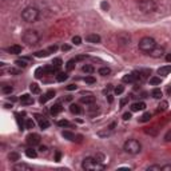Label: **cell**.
<instances>
[{
    "label": "cell",
    "instance_id": "1",
    "mask_svg": "<svg viewBox=\"0 0 171 171\" xmlns=\"http://www.w3.org/2000/svg\"><path fill=\"white\" fill-rule=\"evenodd\" d=\"M82 168L87 170V171H94V170H104V166L100 164V162L96 158L92 157H87L83 159L82 162Z\"/></svg>",
    "mask_w": 171,
    "mask_h": 171
},
{
    "label": "cell",
    "instance_id": "2",
    "mask_svg": "<svg viewBox=\"0 0 171 171\" xmlns=\"http://www.w3.org/2000/svg\"><path fill=\"white\" fill-rule=\"evenodd\" d=\"M22 19L27 23H34L39 19V9L36 7H26L22 11Z\"/></svg>",
    "mask_w": 171,
    "mask_h": 171
},
{
    "label": "cell",
    "instance_id": "3",
    "mask_svg": "<svg viewBox=\"0 0 171 171\" xmlns=\"http://www.w3.org/2000/svg\"><path fill=\"white\" fill-rule=\"evenodd\" d=\"M123 150L130 155H137L140 153V150H142V144H140L137 139H128L124 142Z\"/></svg>",
    "mask_w": 171,
    "mask_h": 171
},
{
    "label": "cell",
    "instance_id": "4",
    "mask_svg": "<svg viewBox=\"0 0 171 171\" xmlns=\"http://www.w3.org/2000/svg\"><path fill=\"white\" fill-rule=\"evenodd\" d=\"M22 40L26 44H28V46H35V44L39 43L40 35L38 34V31H35V29H27V31L23 32Z\"/></svg>",
    "mask_w": 171,
    "mask_h": 171
},
{
    "label": "cell",
    "instance_id": "5",
    "mask_svg": "<svg viewBox=\"0 0 171 171\" xmlns=\"http://www.w3.org/2000/svg\"><path fill=\"white\" fill-rule=\"evenodd\" d=\"M138 7L143 13H153L157 11V3L154 0H139Z\"/></svg>",
    "mask_w": 171,
    "mask_h": 171
},
{
    "label": "cell",
    "instance_id": "6",
    "mask_svg": "<svg viewBox=\"0 0 171 171\" xmlns=\"http://www.w3.org/2000/svg\"><path fill=\"white\" fill-rule=\"evenodd\" d=\"M157 46V43H155V40L153 39V38H150V36H144V38H142L140 39V42H139V49L142 52H150L151 49Z\"/></svg>",
    "mask_w": 171,
    "mask_h": 171
},
{
    "label": "cell",
    "instance_id": "7",
    "mask_svg": "<svg viewBox=\"0 0 171 171\" xmlns=\"http://www.w3.org/2000/svg\"><path fill=\"white\" fill-rule=\"evenodd\" d=\"M40 135L39 134H29L27 137V143L31 146V147H35V146L40 144Z\"/></svg>",
    "mask_w": 171,
    "mask_h": 171
},
{
    "label": "cell",
    "instance_id": "8",
    "mask_svg": "<svg viewBox=\"0 0 171 171\" xmlns=\"http://www.w3.org/2000/svg\"><path fill=\"white\" fill-rule=\"evenodd\" d=\"M163 54H164V48L163 47H160V46H155L151 51L148 52L150 56H153V58H160V56H163Z\"/></svg>",
    "mask_w": 171,
    "mask_h": 171
},
{
    "label": "cell",
    "instance_id": "9",
    "mask_svg": "<svg viewBox=\"0 0 171 171\" xmlns=\"http://www.w3.org/2000/svg\"><path fill=\"white\" fill-rule=\"evenodd\" d=\"M123 82L124 83H137L138 82V72H131V74H127L123 76Z\"/></svg>",
    "mask_w": 171,
    "mask_h": 171
},
{
    "label": "cell",
    "instance_id": "10",
    "mask_svg": "<svg viewBox=\"0 0 171 171\" xmlns=\"http://www.w3.org/2000/svg\"><path fill=\"white\" fill-rule=\"evenodd\" d=\"M35 117H36L38 122H39V126H40V128H42V130H47L49 127V122L44 117H42V115H39V114H36Z\"/></svg>",
    "mask_w": 171,
    "mask_h": 171
},
{
    "label": "cell",
    "instance_id": "11",
    "mask_svg": "<svg viewBox=\"0 0 171 171\" xmlns=\"http://www.w3.org/2000/svg\"><path fill=\"white\" fill-rule=\"evenodd\" d=\"M19 102L22 103L23 106H29V104L34 103V98H32L29 94H24V95H22V96H20Z\"/></svg>",
    "mask_w": 171,
    "mask_h": 171
},
{
    "label": "cell",
    "instance_id": "12",
    "mask_svg": "<svg viewBox=\"0 0 171 171\" xmlns=\"http://www.w3.org/2000/svg\"><path fill=\"white\" fill-rule=\"evenodd\" d=\"M80 103H83V104H92V103H95V96H94L92 94L84 95V96L80 98Z\"/></svg>",
    "mask_w": 171,
    "mask_h": 171
},
{
    "label": "cell",
    "instance_id": "13",
    "mask_svg": "<svg viewBox=\"0 0 171 171\" xmlns=\"http://www.w3.org/2000/svg\"><path fill=\"white\" fill-rule=\"evenodd\" d=\"M55 96V91H54V90H49V91L48 92H46V94H44L43 95V96L42 98H40L39 99V102L40 103H42V104H44V103H46L47 102V100H49V99H52Z\"/></svg>",
    "mask_w": 171,
    "mask_h": 171
},
{
    "label": "cell",
    "instance_id": "14",
    "mask_svg": "<svg viewBox=\"0 0 171 171\" xmlns=\"http://www.w3.org/2000/svg\"><path fill=\"white\" fill-rule=\"evenodd\" d=\"M86 40L90 42V43L98 44V43H100V36H99V35H96V34H88L87 36H86Z\"/></svg>",
    "mask_w": 171,
    "mask_h": 171
},
{
    "label": "cell",
    "instance_id": "15",
    "mask_svg": "<svg viewBox=\"0 0 171 171\" xmlns=\"http://www.w3.org/2000/svg\"><path fill=\"white\" fill-rule=\"evenodd\" d=\"M7 51H8L9 54H12V55H19V54H22L23 48H22V46H19V44H15V46L8 47Z\"/></svg>",
    "mask_w": 171,
    "mask_h": 171
},
{
    "label": "cell",
    "instance_id": "16",
    "mask_svg": "<svg viewBox=\"0 0 171 171\" xmlns=\"http://www.w3.org/2000/svg\"><path fill=\"white\" fill-rule=\"evenodd\" d=\"M13 170L15 171H32V167L26 163H20V164H15Z\"/></svg>",
    "mask_w": 171,
    "mask_h": 171
},
{
    "label": "cell",
    "instance_id": "17",
    "mask_svg": "<svg viewBox=\"0 0 171 171\" xmlns=\"http://www.w3.org/2000/svg\"><path fill=\"white\" fill-rule=\"evenodd\" d=\"M146 108V104L143 102H137V103H132L131 104V111L135 112V111H142V110Z\"/></svg>",
    "mask_w": 171,
    "mask_h": 171
},
{
    "label": "cell",
    "instance_id": "18",
    "mask_svg": "<svg viewBox=\"0 0 171 171\" xmlns=\"http://www.w3.org/2000/svg\"><path fill=\"white\" fill-rule=\"evenodd\" d=\"M70 111H71L72 114H75V115H79V114H82V112H83V108L80 107L79 104L72 103L71 106H70Z\"/></svg>",
    "mask_w": 171,
    "mask_h": 171
},
{
    "label": "cell",
    "instance_id": "19",
    "mask_svg": "<svg viewBox=\"0 0 171 171\" xmlns=\"http://www.w3.org/2000/svg\"><path fill=\"white\" fill-rule=\"evenodd\" d=\"M171 74V66H163L158 68V75H162V76H167Z\"/></svg>",
    "mask_w": 171,
    "mask_h": 171
},
{
    "label": "cell",
    "instance_id": "20",
    "mask_svg": "<svg viewBox=\"0 0 171 171\" xmlns=\"http://www.w3.org/2000/svg\"><path fill=\"white\" fill-rule=\"evenodd\" d=\"M44 75H47L46 67H39V68H36V71H35V76H36L38 79H42Z\"/></svg>",
    "mask_w": 171,
    "mask_h": 171
},
{
    "label": "cell",
    "instance_id": "21",
    "mask_svg": "<svg viewBox=\"0 0 171 171\" xmlns=\"http://www.w3.org/2000/svg\"><path fill=\"white\" fill-rule=\"evenodd\" d=\"M63 111V107H62V104L58 103V104H54L52 107H51V114L52 115H58Z\"/></svg>",
    "mask_w": 171,
    "mask_h": 171
},
{
    "label": "cell",
    "instance_id": "22",
    "mask_svg": "<svg viewBox=\"0 0 171 171\" xmlns=\"http://www.w3.org/2000/svg\"><path fill=\"white\" fill-rule=\"evenodd\" d=\"M15 64H16L18 67H22V68H26L28 66V59H16L15 60Z\"/></svg>",
    "mask_w": 171,
    "mask_h": 171
},
{
    "label": "cell",
    "instance_id": "23",
    "mask_svg": "<svg viewBox=\"0 0 171 171\" xmlns=\"http://www.w3.org/2000/svg\"><path fill=\"white\" fill-rule=\"evenodd\" d=\"M151 118H153V114H151V112H146V114H143L138 120H139V123H146V122H148V120L151 119Z\"/></svg>",
    "mask_w": 171,
    "mask_h": 171
},
{
    "label": "cell",
    "instance_id": "24",
    "mask_svg": "<svg viewBox=\"0 0 171 171\" xmlns=\"http://www.w3.org/2000/svg\"><path fill=\"white\" fill-rule=\"evenodd\" d=\"M62 135H63V138H66V139H68V140H71V142H75V138H76V135L72 134L71 131H63Z\"/></svg>",
    "mask_w": 171,
    "mask_h": 171
},
{
    "label": "cell",
    "instance_id": "25",
    "mask_svg": "<svg viewBox=\"0 0 171 171\" xmlns=\"http://www.w3.org/2000/svg\"><path fill=\"white\" fill-rule=\"evenodd\" d=\"M68 79V74L67 72H58L56 74V80L58 82H64V80H67Z\"/></svg>",
    "mask_w": 171,
    "mask_h": 171
},
{
    "label": "cell",
    "instance_id": "26",
    "mask_svg": "<svg viewBox=\"0 0 171 171\" xmlns=\"http://www.w3.org/2000/svg\"><path fill=\"white\" fill-rule=\"evenodd\" d=\"M26 155L28 158H36L38 157V151H36V150H34V147L27 148L26 150Z\"/></svg>",
    "mask_w": 171,
    "mask_h": 171
},
{
    "label": "cell",
    "instance_id": "27",
    "mask_svg": "<svg viewBox=\"0 0 171 171\" xmlns=\"http://www.w3.org/2000/svg\"><path fill=\"white\" fill-rule=\"evenodd\" d=\"M162 91H160V88H154L153 91H151V96L154 98V99H160L162 98Z\"/></svg>",
    "mask_w": 171,
    "mask_h": 171
},
{
    "label": "cell",
    "instance_id": "28",
    "mask_svg": "<svg viewBox=\"0 0 171 171\" xmlns=\"http://www.w3.org/2000/svg\"><path fill=\"white\" fill-rule=\"evenodd\" d=\"M12 91H13V87H12V86H9V84H4L3 87H2V92L6 94V95L11 94Z\"/></svg>",
    "mask_w": 171,
    "mask_h": 171
},
{
    "label": "cell",
    "instance_id": "29",
    "mask_svg": "<svg viewBox=\"0 0 171 171\" xmlns=\"http://www.w3.org/2000/svg\"><path fill=\"white\" fill-rule=\"evenodd\" d=\"M75 63H76V60L75 59H71V60H68L67 64H66V68H67V71H72V70H75Z\"/></svg>",
    "mask_w": 171,
    "mask_h": 171
},
{
    "label": "cell",
    "instance_id": "30",
    "mask_svg": "<svg viewBox=\"0 0 171 171\" xmlns=\"http://www.w3.org/2000/svg\"><path fill=\"white\" fill-rule=\"evenodd\" d=\"M82 71L86 72V74H92L95 71V68L92 66H90V64H84V66L82 67Z\"/></svg>",
    "mask_w": 171,
    "mask_h": 171
},
{
    "label": "cell",
    "instance_id": "31",
    "mask_svg": "<svg viewBox=\"0 0 171 171\" xmlns=\"http://www.w3.org/2000/svg\"><path fill=\"white\" fill-rule=\"evenodd\" d=\"M167 106H168V103L166 102V100L160 102L159 106H158V112H163V111H166V110H167Z\"/></svg>",
    "mask_w": 171,
    "mask_h": 171
},
{
    "label": "cell",
    "instance_id": "32",
    "mask_svg": "<svg viewBox=\"0 0 171 171\" xmlns=\"http://www.w3.org/2000/svg\"><path fill=\"white\" fill-rule=\"evenodd\" d=\"M24 127L28 128V130H32V128L35 127V122H34L32 119L27 118V119H26V123H24Z\"/></svg>",
    "mask_w": 171,
    "mask_h": 171
},
{
    "label": "cell",
    "instance_id": "33",
    "mask_svg": "<svg viewBox=\"0 0 171 171\" xmlns=\"http://www.w3.org/2000/svg\"><path fill=\"white\" fill-rule=\"evenodd\" d=\"M49 55V51L48 49H43V51H38V52H35V56L36 58H46Z\"/></svg>",
    "mask_w": 171,
    "mask_h": 171
},
{
    "label": "cell",
    "instance_id": "34",
    "mask_svg": "<svg viewBox=\"0 0 171 171\" xmlns=\"http://www.w3.org/2000/svg\"><path fill=\"white\" fill-rule=\"evenodd\" d=\"M111 74V70H110L108 67H102L99 68V75H102V76H107V75Z\"/></svg>",
    "mask_w": 171,
    "mask_h": 171
},
{
    "label": "cell",
    "instance_id": "35",
    "mask_svg": "<svg viewBox=\"0 0 171 171\" xmlns=\"http://www.w3.org/2000/svg\"><path fill=\"white\" fill-rule=\"evenodd\" d=\"M29 90H31L32 94H39L40 92V87H39V84H36V83H31V86H29Z\"/></svg>",
    "mask_w": 171,
    "mask_h": 171
},
{
    "label": "cell",
    "instance_id": "36",
    "mask_svg": "<svg viewBox=\"0 0 171 171\" xmlns=\"http://www.w3.org/2000/svg\"><path fill=\"white\" fill-rule=\"evenodd\" d=\"M160 83H162V79L160 78H157V76L150 78V84L151 86H157V84H160Z\"/></svg>",
    "mask_w": 171,
    "mask_h": 171
},
{
    "label": "cell",
    "instance_id": "37",
    "mask_svg": "<svg viewBox=\"0 0 171 171\" xmlns=\"http://www.w3.org/2000/svg\"><path fill=\"white\" fill-rule=\"evenodd\" d=\"M19 158H20V155L18 153H11L8 155V159L11 160V162H16V160H19Z\"/></svg>",
    "mask_w": 171,
    "mask_h": 171
},
{
    "label": "cell",
    "instance_id": "38",
    "mask_svg": "<svg viewBox=\"0 0 171 171\" xmlns=\"http://www.w3.org/2000/svg\"><path fill=\"white\" fill-rule=\"evenodd\" d=\"M87 110H88V112H92L91 115H94V114L99 112V108H98V106H95L94 103H92V104H90V107H88Z\"/></svg>",
    "mask_w": 171,
    "mask_h": 171
},
{
    "label": "cell",
    "instance_id": "39",
    "mask_svg": "<svg viewBox=\"0 0 171 171\" xmlns=\"http://www.w3.org/2000/svg\"><path fill=\"white\" fill-rule=\"evenodd\" d=\"M84 82L87 84H94V83H96V79H95L94 76H91V75H88V76L84 78Z\"/></svg>",
    "mask_w": 171,
    "mask_h": 171
},
{
    "label": "cell",
    "instance_id": "40",
    "mask_svg": "<svg viewBox=\"0 0 171 171\" xmlns=\"http://www.w3.org/2000/svg\"><path fill=\"white\" fill-rule=\"evenodd\" d=\"M62 64H63V62H62V59L60 58H55L54 60H52V66H55V67H62Z\"/></svg>",
    "mask_w": 171,
    "mask_h": 171
},
{
    "label": "cell",
    "instance_id": "41",
    "mask_svg": "<svg viewBox=\"0 0 171 171\" xmlns=\"http://www.w3.org/2000/svg\"><path fill=\"white\" fill-rule=\"evenodd\" d=\"M58 126H60V127H71V123L68 120H59Z\"/></svg>",
    "mask_w": 171,
    "mask_h": 171
},
{
    "label": "cell",
    "instance_id": "42",
    "mask_svg": "<svg viewBox=\"0 0 171 171\" xmlns=\"http://www.w3.org/2000/svg\"><path fill=\"white\" fill-rule=\"evenodd\" d=\"M114 91H115V94H117V95H120V94H123L124 87H123V86H118V87H115Z\"/></svg>",
    "mask_w": 171,
    "mask_h": 171
},
{
    "label": "cell",
    "instance_id": "43",
    "mask_svg": "<svg viewBox=\"0 0 171 171\" xmlns=\"http://www.w3.org/2000/svg\"><path fill=\"white\" fill-rule=\"evenodd\" d=\"M72 43L75 44V46H79V44H82V39H80V36H74Z\"/></svg>",
    "mask_w": 171,
    "mask_h": 171
},
{
    "label": "cell",
    "instance_id": "44",
    "mask_svg": "<svg viewBox=\"0 0 171 171\" xmlns=\"http://www.w3.org/2000/svg\"><path fill=\"white\" fill-rule=\"evenodd\" d=\"M147 170H155V171H160L162 170V166H158V164H153V166H148Z\"/></svg>",
    "mask_w": 171,
    "mask_h": 171
},
{
    "label": "cell",
    "instance_id": "45",
    "mask_svg": "<svg viewBox=\"0 0 171 171\" xmlns=\"http://www.w3.org/2000/svg\"><path fill=\"white\" fill-rule=\"evenodd\" d=\"M128 103V96H126V98H123V99H120V107H124L126 104Z\"/></svg>",
    "mask_w": 171,
    "mask_h": 171
},
{
    "label": "cell",
    "instance_id": "46",
    "mask_svg": "<svg viewBox=\"0 0 171 171\" xmlns=\"http://www.w3.org/2000/svg\"><path fill=\"white\" fill-rule=\"evenodd\" d=\"M164 140H166V142H171V130L164 135Z\"/></svg>",
    "mask_w": 171,
    "mask_h": 171
},
{
    "label": "cell",
    "instance_id": "47",
    "mask_svg": "<svg viewBox=\"0 0 171 171\" xmlns=\"http://www.w3.org/2000/svg\"><path fill=\"white\" fill-rule=\"evenodd\" d=\"M123 119L124 120H130V119H131V112H124L123 114Z\"/></svg>",
    "mask_w": 171,
    "mask_h": 171
},
{
    "label": "cell",
    "instance_id": "48",
    "mask_svg": "<svg viewBox=\"0 0 171 171\" xmlns=\"http://www.w3.org/2000/svg\"><path fill=\"white\" fill-rule=\"evenodd\" d=\"M67 90H68V91H74V90H76V84H68Z\"/></svg>",
    "mask_w": 171,
    "mask_h": 171
},
{
    "label": "cell",
    "instance_id": "49",
    "mask_svg": "<svg viewBox=\"0 0 171 171\" xmlns=\"http://www.w3.org/2000/svg\"><path fill=\"white\" fill-rule=\"evenodd\" d=\"M8 72H9V74H15V75L20 74V71H19V70H15V68H9V70H8Z\"/></svg>",
    "mask_w": 171,
    "mask_h": 171
},
{
    "label": "cell",
    "instance_id": "50",
    "mask_svg": "<svg viewBox=\"0 0 171 171\" xmlns=\"http://www.w3.org/2000/svg\"><path fill=\"white\" fill-rule=\"evenodd\" d=\"M162 170H163V171H170V170H171V164H166V166H162Z\"/></svg>",
    "mask_w": 171,
    "mask_h": 171
},
{
    "label": "cell",
    "instance_id": "51",
    "mask_svg": "<svg viewBox=\"0 0 171 171\" xmlns=\"http://www.w3.org/2000/svg\"><path fill=\"white\" fill-rule=\"evenodd\" d=\"M86 58H87V55H80V56L75 58V60H76V62H79V60H83V59H86Z\"/></svg>",
    "mask_w": 171,
    "mask_h": 171
},
{
    "label": "cell",
    "instance_id": "52",
    "mask_svg": "<svg viewBox=\"0 0 171 171\" xmlns=\"http://www.w3.org/2000/svg\"><path fill=\"white\" fill-rule=\"evenodd\" d=\"M60 157H62V154H60L59 151H56V154H55V160H56V162H59V160H60Z\"/></svg>",
    "mask_w": 171,
    "mask_h": 171
},
{
    "label": "cell",
    "instance_id": "53",
    "mask_svg": "<svg viewBox=\"0 0 171 171\" xmlns=\"http://www.w3.org/2000/svg\"><path fill=\"white\" fill-rule=\"evenodd\" d=\"M39 151H40V153H47V147H46V146H40V147H39Z\"/></svg>",
    "mask_w": 171,
    "mask_h": 171
},
{
    "label": "cell",
    "instance_id": "54",
    "mask_svg": "<svg viewBox=\"0 0 171 171\" xmlns=\"http://www.w3.org/2000/svg\"><path fill=\"white\" fill-rule=\"evenodd\" d=\"M56 49H58L56 46H52V47H49V48H48V51H49V54H51V52H55Z\"/></svg>",
    "mask_w": 171,
    "mask_h": 171
},
{
    "label": "cell",
    "instance_id": "55",
    "mask_svg": "<svg viewBox=\"0 0 171 171\" xmlns=\"http://www.w3.org/2000/svg\"><path fill=\"white\" fill-rule=\"evenodd\" d=\"M70 49H71V47H70V46H63L62 47V51L64 52V51H70Z\"/></svg>",
    "mask_w": 171,
    "mask_h": 171
},
{
    "label": "cell",
    "instance_id": "56",
    "mask_svg": "<svg viewBox=\"0 0 171 171\" xmlns=\"http://www.w3.org/2000/svg\"><path fill=\"white\" fill-rule=\"evenodd\" d=\"M102 8H103V9H107V8H108V4H107V3H102Z\"/></svg>",
    "mask_w": 171,
    "mask_h": 171
},
{
    "label": "cell",
    "instance_id": "57",
    "mask_svg": "<svg viewBox=\"0 0 171 171\" xmlns=\"http://www.w3.org/2000/svg\"><path fill=\"white\" fill-rule=\"evenodd\" d=\"M166 60H167L168 63H171V54H170V55H167V56H166Z\"/></svg>",
    "mask_w": 171,
    "mask_h": 171
},
{
    "label": "cell",
    "instance_id": "58",
    "mask_svg": "<svg viewBox=\"0 0 171 171\" xmlns=\"http://www.w3.org/2000/svg\"><path fill=\"white\" fill-rule=\"evenodd\" d=\"M6 2H12V0H6Z\"/></svg>",
    "mask_w": 171,
    "mask_h": 171
}]
</instances>
